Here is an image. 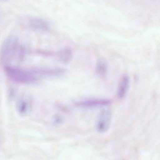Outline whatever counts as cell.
<instances>
[{
    "label": "cell",
    "instance_id": "6da1fadb",
    "mask_svg": "<svg viewBox=\"0 0 160 160\" xmlns=\"http://www.w3.org/2000/svg\"><path fill=\"white\" fill-rule=\"evenodd\" d=\"M4 70L10 79L18 83L33 84L37 83L38 80L29 68L23 69L8 65L5 66Z\"/></svg>",
    "mask_w": 160,
    "mask_h": 160
},
{
    "label": "cell",
    "instance_id": "7a4b0ae2",
    "mask_svg": "<svg viewBox=\"0 0 160 160\" xmlns=\"http://www.w3.org/2000/svg\"><path fill=\"white\" fill-rule=\"evenodd\" d=\"M19 46L18 38L14 36L8 37L4 41L0 50V60L3 64L9 65L16 57Z\"/></svg>",
    "mask_w": 160,
    "mask_h": 160
},
{
    "label": "cell",
    "instance_id": "3957f363",
    "mask_svg": "<svg viewBox=\"0 0 160 160\" xmlns=\"http://www.w3.org/2000/svg\"><path fill=\"white\" fill-rule=\"evenodd\" d=\"M30 69L36 77H54L61 75L64 73L66 70L61 68H49L34 67Z\"/></svg>",
    "mask_w": 160,
    "mask_h": 160
},
{
    "label": "cell",
    "instance_id": "277c9868",
    "mask_svg": "<svg viewBox=\"0 0 160 160\" xmlns=\"http://www.w3.org/2000/svg\"><path fill=\"white\" fill-rule=\"evenodd\" d=\"M111 114L107 110H102L99 114L96 123L97 130L99 132L104 133L108 129L110 123Z\"/></svg>",
    "mask_w": 160,
    "mask_h": 160
},
{
    "label": "cell",
    "instance_id": "5b68a950",
    "mask_svg": "<svg viewBox=\"0 0 160 160\" xmlns=\"http://www.w3.org/2000/svg\"><path fill=\"white\" fill-rule=\"evenodd\" d=\"M111 101L106 99H89L75 102V105L78 107L83 108H93L108 105Z\"/></svg>",
    "mask_w": 160,
    "mask_h": 160
},
{
    "label": "cell",
    "instance_id": "8992f818",
    "mask_svg": "<svg viewBox=\"0 0 160 160\" xmlns=\"http://www.w3.org/2000/svg\"><path fill=\"white\" fill-rule=\"evenodd\" d=\"M17 107L19 113L22 116H25L30 112L32 107V103L28 98H23L18 101Z\"/></svg>",
    "mask_w": 160,
    "mask_h": 160
},
{
    "label": "cell",
    "instance_id": "52a82bcc",
    "mask_svg": "<svg viewBox=\"0 0 160 160\" xmlns=\"http://www.w3.org/2000/svg\"><path fill=\"white\" fill-rule=\"evenodd\" d=\"M130 84L129 78L128 76L124 75L122 77L118 86L117 96L119 99L123 98L126 94Z\"/></svg>",
    "mask_w": 160,
    "mask_h": 160
},
{
    "label": "cell",
    "instance_id": "ba28073f",
    "mask_svg": "<svg viewBox=\"0 0 160 160\" xmlns=\"http://www.w3.org/2000/svg\"><path fill=\"white\" fill-rule=\"evenodd\" d=\"M29 25L33 30L44 31L47 30L48 27L47 23L43 20L38 18H33L30 20Z\"/></svg>",
    "mask_w": 160,
    "mask_h": 160
},
{
    "label": "cell",
    "instance_id": "9c48e42d",
    "mask_svg": "<svg viewBox=\"0 0 160 160\" xmlns=\"http://www.w3.org/2000/svg\"><path fill=\"white\" fill-rule=\"evenodd\" d=\"M59 59L64 63L69 62L72 59L73 52L71 49L69 48H65L59 50L57 53Z\"/></svg>",
    "mask_w": 160,
    "mask_h": 160
},
{
    "label": "cell",
    "instance_id": "30bf717a",
    "mask_svg": "<svg viewBox=\"0 0 160 160\" xmlns=\"http://www.w3.org/2000/svg\"><path fill=\"white\" fill-rule=\"evenodd\" d=\"M96 72L100 76H104L107 72V65L104 61L102 60H99L97 63L96 67Z\"/></svg>",
    "mask_w": 160,
    "mask_h": 160
},
{
    "label": "cell",
    "instance_id": "8fae6325",
    "mask_svg": "<svg viewBox=\"0 0 160 160\" xmlns=\"http://www.w3.org/2000/svg\"><path fill=\"white\" fill-rule=\"evenodd\" d=\"M62 118L59 115H56L53 119V122L54 124L58 125L62 123Z\"/></svg>",
    "mask_w": 160,
    "mask_h": 160
}]
</instances>
